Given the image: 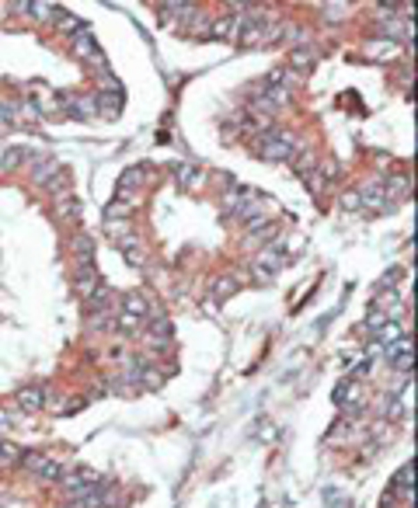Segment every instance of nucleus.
Here are the masks:
<instances>
[{"label": "nucleus", "instance_id": "11", "mask_svg": "<svg viewBox=\"0 0 418 508\" xmlns=\"http://www.w3.org/2000/svg\"><path fill=\"white\" fill-rule=\"evenodd\" d=\"M411 480H415V463L408 459V463L397 470V477H394V491H401L408 505H411Z\"/></svg>", "mask_w": 418, "mask_h": 508}, {"label": "nucleus", "instance_id": "15", "mask_svg": "<svg viewBox=\"0 0 418 508\" xmlns=\"http://www.w3.org/2000/svg\"><path fill=\"white\" fill-rule=\"evenodd\" d=\"M397 338H404V335H401V324H397V321H383V324L376 328V341H380L383 348H387L390 341H397Z\"/></svg>", "mask_w": 418, "mask_h": 508}, {"label": "nucleus", "instance_id": "5", "mask_svg": "<svg viewBox=\"0 0 418 508\" xmlns=\"http://www.w3.org/2000/svg\"><path fill=\"white\" fill-rule=\"evenodd\" d=\"M174 181L181 185V188H188V192H195L202 181H206V174L195 167V164H174Z\"/></svg>", "mask_w": 418, "mask_h": 508}, {"label": "nucleus", "instance_id": "27", "mask_svg": "<svg viewBox=\"0 0 418 508\" xmlns=\"http://www.w3.org/2000/svg\"><path fill=\"white\" fill-rule=\"evenodd\" d=\"M338 174H342V171H338V164H335V160H328V164H324V178H331V181H335Z\"/></svg>", "mask_w": 418, "mask_h": 508}, {"label": "nucleus", "instance_id": "23", "mask_svg": "<svg viewBox=\"0 0 418 508\" xmlns=\"http://www.w3.org/2000/svg\"><path fill=\"white\" fill-rule=\"evenodd\" d=\"M293 67L300 74H310L314 70V53H293Z\"/></svg>", "mask_w": 418, "mask_h": 508}, {"label": "nucleus", "instance_id": "18", "mask_svg": "<svg viewBox=\"0 0 418 508\" xmlns=\"http://www.w3.org/2000/svg\"><path fill=\"white\" fill-rule=\"evenodd\" d=\"M140 321H143V317H133V314H126V310H122V314L112 321V328H115V331H122V335H133V331H140Z\"/></svg>", "mask_w": 418, "mask_h": 508}, {"label": "nucleus", "instance_id": "22", "mask_svg": "<svg viewBox=\"0 0 418 508\" xmlns=\"http://www.w3.org/2000/svg\"><path fill=\"white\" fill-rule=\"evenodd\" d=\"M140 383L150 387V390H157V387L164 383V376H160L157 369H150V366H140Z\"/></svg>", "mask_w": 418, "mask_h": 508}, {"label": "nucleus", "instance_id": "20", "mask_svg": "<svg viewBox=\"0 0 418 508\" xmlns=\"http://www.w3.org/2000/svg\"><path fill=\"white\" fill-rule=\"evenodd\" d=\"M56 212H60V216H70V219H77V216H81V202H77L74 195H63V198L56 202Z\"/></svg>", "mask_w": 418, "mask_h": 508}, {"label": "nucleus", "instance_id": "6", "mask_svg": "<svg viewBox=\"0 0 418 508\" xmlns=\"http://www.w3.org/2000/svg\"><path fill=\"white\" fill-rule=\"evenodd\" d=\"M94 108H98V115L115 119V112L122 108V94H119V91H98V94H94Z\"/></svg>", "mask_w": 418, "mask_h": 508}, {"label": "nucleus", "instance_id": "16", "mask_svg": "<svg viewBox=\"0 0 418 508\" xmlns=\"http://www.w3.org/2000/svg\"><path fill=\"white\" fill-rule=\"evenodd\" d=\"M53 22H56V28H60L63 35H77V32H84V25H81L74 15H67V11H56V18H53Z\"/></svg>", "mask_w": 418, "mask_h": 508}, {"label": "nucleus", "instance_id": "8", "mask_svg": "<svg viewBox=\"0 0 418 508\" xmlns=\"http://www.w3.org/2000/svg\"><path fill=\"white\" fill-rule=\"evenodd\" d=\"M18 407L22 411H42L46 407V390L42 387H25L18 393Z\"/></svg>", "mask_w": 418, "mask_h": 508}, {"label": "nucleus", "instance_id": "1", "mask_svg": "<svg viewBox=\"0 0 418 508\" xmlns=\"http://www.w3.org/2000/svg\"><path fill=\"white\" fill-rule=\"evenodd\" d=\"M293 153H296V139L290 133L276 129L258 139V157H265V160H293Z\"/></svg>", "mask_w": 418, "mask_h": 508}, {"label": "nucleus", "instance_id": "25", "mask_svg": "<svg viewBox=\"0 0 418 508\" xmlns=\"http://www.w3.org/2000/svg\"><path fill=\"white\" fill-rule=\"evenodd\" d=\"M342 205H345V209H359V205H362L359 192H345V195H342Z\"/></svg>", "mask_w": 418, "mask_h": 508}, {"label": "nucleus", "instance_id": "13", "mask_svg": "<svg viewBox=\"0 0 418 508\" xmlns=\"http://www.w3.org/2000/svg\"><path fill=\"white\" fill-rule=\"evenodd\" d=\"M56 4H53V0H32V8H28V15L35 18V22H53L56 18Z\"/></svg>", "mask_w": 418, "mask_h": 508}, {"label": "nucleus", "instance_id": "10", "mask_svg": "<svg viewBox=\"0 0 418 508\" xmlns=\"http://www.w3.org/2000/svg\"><path fill=\"white\" fill-rule=\"evenodd\" d=\"M60 171H63V167H60V164H53V160H35V164H32V181L46 188V185H49Z\"/></svg>", "mask_w": 418, "mask_h": 508}, {"label": "nucleus", "instance_id": "24", "mask_svg": "<svg viewBox=\"0 0 418 508\" xmlns=\"http://www.w3.org/2000/svg\"><path fill=\"white\" fill-rule=\"evenodd\" d=\"M394 369H401V373H411V348H404L401 355H394Z\"/></svg>", "mask_w": 418, "mask_h": 508}, {"label": "nucleus", "instance_id": "14", "mask_svg": "<svg viewBox=\"0 0 418 508\" xmlns=\"http://www.w3.org/2000/svg\"><path fill=\"white\" fill-rule=\"evenodd\" d=\"M122 310L133 314V317H147V314H150V303H147L140 293H129V296L122 300Z\"/></svg>", "mask_w": 418, "mask_h": 508}, {"label": "nucleus", "instance_id": "9", "mask_svg": "<svg viewBox=\"0 0 418 508\" xmlns=\"http://www.w3.org/2000/svg\"><path fill=\"white\" fill-rule=\"evenodd\" d=\"M70 251L77 254V265H87V262L94 258V240L84 237V233H74V237H70Z\"/></svg>", "mask_w": 418, "mask_h": 508}, {"label": "nucleus", "instance_id": "7", "mask_svg": "<svg viewBox=\"0 0 418 508\" xmlns=\"http://www.w3.org/2000/svg\"><path fill=\"white\" fill-rule=\"evenodd\" d=\"M28 160H35V153L25 150V146H8L4 153H0V167H4V171H18V167L28 164Z\"/></svg>", "mask_w": 418, "mask_h": 508}, {"label": "nucleus", "instance_id": "12", "mask_svg": "<svg viewBox=\"0 0 418 508\" xmlns=\"http://www.w3.org/2000/svg\"><path fill=\"white\" fill-rule=\"evenodd\" d=\"M258 265L269 269V272H279V269L286 265V251H283V247H265L262 258H258Z\"/></svg>", "mask_w": 418, "mask_h": 508}, {"label": "nucleus", "instance_id": "17", "mask_svg": "<svg viewBox=\"0 0 418 508\" xmlns=\"http://www.w3.org/2000/svg\"><path fill=\"white\" fill-rule=\"evenodd\" d=\"M143 178H147V174H143V167L126 171V174H122V181H119V195H129L133 188H140V185H143Z\"/></svg>", "mask_w": 418, "mask_h": 508}, {"label": "nucleus", "instance_id": "4", "mask_svg": "<svg viewBox=\"0 0 418 508\" xmlns=\"http://www.w3.org/2000/svg\"><path fill=\"white\" fill-rule=\"evenodd\" d=\"M101 286V279H98V269L87 262V265H77V279H74V289L81 293V296H91L94 289Z\"/></svg>", "mask_w": 418, "mask_h": 508}, {"label": "nucleus", "instance_id": "19", "mask_svg": "<svg viewBox=\"0 0 418 508\" xmlns=\"http://www.w3.org/2000/svg\"><path fill=\"white\" fill-rule=\"evenodd\" d=\"M237 28H241L237 18H220V22L213 25V35H217V39H231V35H237Z\"/></svg>", "mask_w": 418, "mask_h": 508}, {"label": "nucleus", "instance_id": "3", "mask_svg": "<svg viewBox=\"0 0 418 508\" xmlns=\"http://www.w3.org/2000/svg\"><path fill=\"white\" fill-rule=\"evenodd\" d=\"M74 53H77V56H84L87 63H94V67H101V49L94 46V39H91V32H87V28L74 35Z\"/></svg>", "mask_w": 418, "mask_h": 508}, {"label": "nucleus", "instance_id": "26", "mask_svg": "<svg viewBox=\"0 0 418 508\" xmlns=\"http://www.w3.org/2000/svg\"><path fill=\"white\" fill-rule=\"evenodd\" d=\"M383 321H387V314H383V310H380V307H373V314H369V317H366V324H369V328H380V324H383Z\"/></svg>", "mask_w": 418, "mask_h": 508}, {"label": "nucleus", "instance_id": "21", "mask_svg": "<svg viewBox=\"0 0 418 508\" xmlns=\"http://www.w3.org/2000/svg\"><path fill=\"white\" fill-rule=\"evenodd\" d=\"M234 289H237V279H234V276H224V279H217V286H213V296H217V300H227Z\"/></svg>", "mask_w": 418, "mask_h": 508}, {"label": "nucleus", "instance_id": "2", "mask_svg": "<svg viewBox=\"0 0 418 508\" xmlns=\"http://www.w3.org/2000/svg\"><path fill=\"white\" fill-rule=\"evenodd\" d=\"M18 463L22 466H28L35 477H42V480H60L63 477V466L56 463V459H49V456H42V452H22L18 456Z\"/></svg>", "mask_w": 418, "mask_h": 508}]
</instances>
